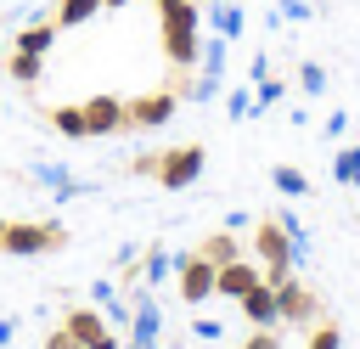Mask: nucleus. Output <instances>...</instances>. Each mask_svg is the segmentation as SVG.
Here are the masks:
<instances>
[{
  "label": "nucleus",
  "mask_w": 360,
  "mask_h": 349,
  "mask_svg": "<svg viewBox=\"0 0 360 349\" xmlns=\"http://www.w3.org/2000/svg\"><path fill=\"white\" fill-rule=\"evenodd\" d=\"M158 45H163V62H169L174 73H191L197 56H202V6H197V0L163 6V11H158Z\"/></svg>",
  "instance_id": "obj_1"
},
{
  "label": "nucleus",
  "mask_w": 360,
  "mask_h": 349,
  "mask_svg": "<svg viewBox=\"0 0 360 349\" xmlns=\"http://www.w3.org/2000/svg\"><path fill=\"white\" fill-rule=\"evenodd\" d=\"M62 242H68V231H62L56 220H11L0 253H11V259H39V253H51V248H62Z\"/></svg>",
  "instance_id": "obj_2"
},
{
  "label": "nucleus",
  "mask_w": 360,
  "mask_h": 349,
  "mask_svg": "<svg viewBox=\"0 0 360 349\" xmlns=\"http://www.w3.org/2000/svg\"><path fill=\"white\" fill-rule=\"evenodd\" d=\"M253 253L264 259V281H270V287L287 281L292 265H298V259H292V236H287L281 220H259V225H253Z\"/></svg>",
  "instance_id": "obj_3"
},
{
  "label": "nucleus",
  "mask_w": 360,
  "mask_h": 349,
  "mask_svg": "<svg viewBox=\"0 0 360 349\" xmlns=\"http://www.w3.org/2000/svg\"><path fill=\"white\" fill-rule=\"evenodd\" d=\"M174 107H180V90H174V84L141 90V96L124 101V129H163V124L174 118Z\"/></svg>",
  "instance_id": "obj_4"
},
{
  "label": "nucleus",
  "mask_w": 360,
  "mask_h": 349,
  "mask_svg": "<svg viewBox=\"0 0 360 349\" xmlns=\"http://www.w3.org/2000/svg\"><path fill=\"white\" fill-rule=\"evenodd\" d=\"M202 163H208V152L197 146V141H186V146H169V152H158V186L163 191H186L197 174H202Z\"/></svg>",
  "instance_id": "obj_5"
},
{
  "label": "nucleus",
  "mask_w": 360,
  "mask_h": 349,
  "mask_svg": "<svg viewBox=\"0 0 360 349\" xmlns=\"http://www.w3.org/2000/svg\"><path fill=\"white\" fill-rule=\"evenodd\" d=\"M129 298H135V315H129L124 349H158V338H163V310H158L152 287H129Z\"/></svg>",
  "instance_id": "obj_6"
},
{
  "label": "nucleus",
  "mask_w": 360,
  "mask_h": 349,
  "mask_svg": "<svg viewBox=\"0 0 360 349\" xmlns=\"http://www.w3.org/2000/svg\"><path fill=\"white\" fill-rule=\"evenodd\" d=\"M276 310H281V321H292V326H315V321H326V310H321V298L304 287V281H276Z\"/></svg>",
  "instance_id": "obj_7"
},
{
  "label": "nucleus",
  "mask_w": 360,
  "mask_h": 349,
  "mask_svg": "<svg viewBox=\"0 0 360 349\" xmlns=\"http://www.w3.org/2000/svg\"><path fill=\"white\" fill-rule=\"evenodd\" d=\"M174 276H180V298H186L191 310L214 298V276H219V270H214V265H208L202 253H180V265H174Z\"/></svg>",
  "instance_id": "obj_8"
},
{
  "label": "nucleus",
  "mask_w": 360,
  "mask_h": 349,
  "mask_svg": "<svg viewBox=\"0 0 360 349\" xmlns=\"http://www.w3.org/2000/svg\"><path fill=\"white\" fill-rule=\"evenodd\" d=\"M79 113H84V135H124V96H90V101H79Z\"/></svg>",
  "instance_id": "obj_9"
},
{
  "label": "nucleus",
  "mask_w": 360,
  "mask_h": 349,
  "mask_svg": "<svg viewBox=\"0 0 360 349\" xmlns=\"http://www.w3.org/2000/svg\"><path fill=\"white\" fill-rule=\"evenodd\" d=\"M264 281V270L259 265H248V259H231V265H219V276H214V298H242L248 287H259Z\"/></svg>",
  "instance_id": "obj_10"
},
{
  "label": "nucleus",
  "mask_w": 360,
  "mask_h": 349,
  "mask_svg": "<svg viewBox=\"0 0 360 349\" xmlns=\"http://www.w3.org/2000/svg\"><path fill=\"white\" fill-rule=\"evenodd\" d=\"M56 34H62V28H56L51 17H34L28 28H17V34H11V51H28V56H51V51H56Z\"/></svg>",
  "instance_id": "obj_11"
},
{
  "label": "nucleus",
  "mask_w": 360,
  "mask_h": 349,
  "mask_svg": "<svg viewBox=\"0 0 360 349\" xmlns=\"http://www.w3.org/2000/svg\"><path fill=\"white\" fill-rule=\"evenodd\" d=\"M236 304H242V315H248L253 326H276V321H281V310H276V287H270V281L248 287V293H242Z\"/></svg>",
  "instance_id": "obj_12"
},
{
  "label": "nucleus",
  "mask_w": 360,
  "mask_h": 349,
  "mask_svg": "<svg viewBox=\"0 0 360 349\" xmlns=\"http://www.w3.org/2000/svg\"><path fill=\"white\" fill-rule=\"evenodd\" d=\"M62 326L79 338V349H90V343L107 332V315H101V310H90V304H73V310L62 315Z\"/></svg>",
  "instance_id": "obj_13"
},
{
  "label": "nucleus",
  "mask_w": 360,
  "mask_h": 349,
  "mask_svg": "<svg viewBox=\"0 0 360 349\" xmlns=\"http://www.w3.org/2000/svg\"><path fill=\"white\" fill-rule=\"evenodd\" d=\"M208 28H214L219 39H242V28H248L242 0H214V6H208Z\"/></svg>",
  "instance_id": "obj_14"
},
{
  "label": "nucleus",
  "mask_w": 360,
  "mask_h": 349,
  "mask_svg": "<svg viewBox=\"0 0 360 349\" xmlns=\"http://www.w3.org/2000/svg\"><path fill=\"white\" fill-rule=\"evenodd\" d=\"M101 17V0H56L51 6V23L56 28H84V23H96Z\"/></svg>",
  "instance_id": "obj_15"
},
{
  "label": "nucleus",
  "mask_w": 360,
  "mask_h": 349,
  "mask_svg": "<svg viewBox=\"0 0 360 349\" xmlns=\"http://www.w3.org/2000/svg\"><path fill=\"white\" fill-rule=\"evenodd\" d=\"M174 265H180V259H174L169 248H146V253H141V287H163V281L174 276Z\"/></svg>",
  "instance_id": "obj_16"
},
{
  "label": "nucleus",
  "mask_w": 360,
  "mask_h": 349,
  "mask_svg": "<svg viewBox=\"0 0 360 349\" xmlns=\"http://www.w3.org/2000/svg\"><path fill=\"white\" fill-rule=\"evenodd\" d=\"M45 124H51L56 135H68V141H90V135H84V113H79V101L51 107V113H45Z\"/></svg>",
  "instance_id": "obj_17"
},
{
  "label": "nucleus",
  "mask_w": 360,
  "mask_h": 349,
  "mask_svg": "<svg viewBox=\"0 0 360 349\" xmlns=\"http://www.w3.org/2000/svg\"><path fill=\"white\" fill-rule=\"evenodd\" d=\"M197 253H202V259H208V265L219 270V265H231V259H242V242H236L231 231H214V236H202V248H197Z\"/></svg>",
  "instance_id": "obj_18"
},
{
  "label": "nucleus",
  "mask_w": 360,
  "mask_h": 349,
  "mask_svg": "<svg viewBox=\"0 0 360 349\" xmlns=\"http://www.w3.org/2000/svg\"><path fill=\"white\" fill-rule=\"evenodd\" d=\"M6 73L17 84H39L45 79V56H28V51H6Z\"/></svg>",
  "instance_id": "obj_19"
},
{
  "label": "nucleus",
  "mask_w": 360,
  "mask_h": 349,
  "mask_svg": "<svg viewBox=\"0 0 360 349\" xmlns=\"http://www.w3.org/2000/svg\"><path fill=\"white\" fill-rule=\"evenodd\" d=\"M332 180H338V186H360V146H338V158H332Z\"/></svg>",
  "instance_id": "obj_20"
},
{
  "label": "nucleus",
  "mask_w": 360,
  "mask_h": 349,
  "mask_svg": "<svg viewBox=\"0 0 360 349\" xmlns=\"http://www.w3.org/2000/svg\"><path fill=\"white\" fill-rule=\"evenodd\" d=\"M270 180H276V191H281V197H304V191H309L304 169H292V163H276V169H270Z\"/></svg>",
  "instance_id": "obj_21"
},
{
  "label": "nucleus",
  "mask_w": 360,
  "mask_h": 349,
  "mask_svg": "<svg viewBox=\"0 0 360 349\" xmlns=\"http://www.w3.org/2000/svg\"><path fill=\"white\" fill-rule=\"evenodd\" d=\"M225 113H231V118H259V101H253V90H248V84L225 90Z\"/></svg>",
  "instance_id": "obj_22"
},
{
  "label": "nucleus",
  "mask_w": 360,
  "mask_h": 349,
  "mask_svg": "<svg viewBox=\"0 0 360 349\" xmlns=\"http://www.w3.org/2000/svg\"><path fill=\"white\" fill-rule=\"evenodd\" d=\"M253 84H259V90H253V101H259V113H264V107H276V101L287 96V79H276V73H264V79H253Z\"/></svg>",
  "instance_id": "obj_23"
},
{
  "label": "nucleus",
  "mask_w": 360,
  "mask_h": 349,
  "mask_svg": "<svg viewBox=\"0 0 360 349\" xmlns=\"http://www.w3.org/2000/svg\"><path fill=\"white\" fill-rule=\"evenodd\" d=\"M298 90H304V96H321V90H326V68H321V62H298Z\"/></svg>",
  "instance_id": "obj_24"
},
{
  "label": "nucleus",
  "mask_w": 360,
  "mask_h": 349,
  "mask_svg": "<svg viewBox=\"0 0 360 349\" xmlns=\"http://www.w3.org/2000/svg\"><path fill=\"white\" fill-rule=\"evenodd\" d=\"M338 343H343V332H338L332 321H315V326H309V349H338Z\"/></svg>",
  "instance_id": "obj_25"
},
{
  "label": "nucleus",
  "mask_w": 360,
  "mask_h": 349,
  "mask_svg": "<svg viewBox=\"0 0 360 349\" xmlns=\"http://www.w3.org/2000/svg\"><path fill=\"white\" fill-rule=\"evenodd\" d=\"M191 338H202V343H219V338H225V326H219L214 315H197V321H191Z\"/></svg>",
  "instance_id": "obj_26"
},
{
  "label": "nucleus",
  "mask_w": 360,
  "mask_h": 349,
  "mask_svg": "<svg viewBox=\"0 0 360 349\" xmlns=\"http://www.w3.org/2000/svg\"><path fill=\"white\" fill-rule=\"evenodd\" d=\"M309 11H315L309 0H281V6H276V17H281V23H309Z\"/></svg>",
  "instance_id": "obj_27"
},
{
  "label": "nucleus",
  "mask_w": 360,
  "mask_h": 349,
  "mask_svg": "<svg viewBox=\"0 0 360 349\" xmlns=\"http://www.w3.org/2000/svg\"><path fill=\"white\" fill-rule=\"evenodd\" d=\"M343 129H349V113L338 107V113H332V118L321 124V135H326V141H343Z\"/></svg>",
  "instance_id": "obj_28"
},
{
  "label": "nucleus",
  "mask_w": 360,
  "mask_h": 349,
  "mask_svg": "<svg viewBox=\"0 0 360 349\" xmlns=\"http://www.w3.org/2000/svg\"><path fill=\"white\" fill-rule=\"evenodd\" d=\"M39 349H79V338L68 332V326H56V332H45V343Z\"/></svg>",
  "instance_id": "obj_29"
},
{
  "label": "nucleus",
  "mask_w": 360,
  "mask_h": 349,
  "mask_svg": "<svg viewBox=\"0 0 360 349\" xmlns=\"http://www.w3.org/2000/svg\"><path fill=\"white\" fill-rule=\"evenodd\" d=\"M242 349H281L270 326H253V338H242Z\"/></svg>",
  "instance_id": "obj_30"
},
{
  "label": "nucleus",
  "mask_w": 360,
  "mask_h": 349,
  "mask_svg": "<svg viewBox=\"0 0 360 349\" xmlns=\"http://www.w3.org/2000/svg\"><path fill=\"white\" fill-rule=\"evenodd\" d=\"M129 174H158V152H141V158H129Z\"/></svg>",
  "instance_id": "obj_31"
},
{
  "label": "nucleus",
  "mask_w": 360,
  "mask_h": 349,
  "mask_svg": "<svg viewBox=\"0 0 360 349\" xmlns=\"http://www.w3.org/2000/svg\"><path fill=\"white\" fill-rule=\"evenodd\" d=\"M90 298H96V304H107V298H118V287H112V281H96V287H90Z\"/></svg>",
  "instance_id": "obj_32"
},
{
  "label": "nucleus",
  "mask_w": 360,
  "mask_h": 349,
  "mask_svg": "<svg viewBox=\"0 0 360 349\" xmlns=\"http://www.w3.org/2000/svg\"><path fill=\"white\" fill-rule=\"evenodd\" d=\"M11 338H17V321H11V315H0V349H11Z\"/></svg>",
  "instance_id": "obj_33"
},
{
  "label": "nucleus",
  "mask_w": 360,
  "mask_h": 349,
  "mask_svg": "<svg viewBox=\"0 0 360 349\" xmlns=\"http://www.w3.org/2000/svg\"><path fill=\"white\" fill-rule=\"evenodd\" d=\"M90 349H124V338H118V332H112V326H107V332H101V338H96V343H90Z\"/></svg>",
  "instance_id": "obj_34"
},
{
  "label": "nucleus",
  "mask_w": 360,
  "mask_h": 349,
  "mask_svg": "<svg viewBox=\"0 0 360 349\" xmlns=\"http://www.w3.org/2000/svg\"><path fill=\"white\" fill-rule=\"evenodd\" d=\"M124 6H129V0H101V11H124Z\"/></svg>",
  "instance_id": "obj_35"
},
{
  "label": "nucleus",
  "mask_w": 360,
  "mask_h": 349,
  "mask_svg": "<svg viewBox=\"0 0 360 349\" xmlns=\"http://www.w3.org/2000/svg\"><path fill=\"white\" fill-rule=\"evenodd\" d=\"M152 6H158V11H163V6H180V0H152Z\"/></svg>",
  "instance_id": "obj_36"
},
{
  "label": "nucleus",
  "mask_w": 360,
  "mask_h": 349,
  "mask_svg": "<svg viewBox=\"0 0 360 349\" xmlns=\"http://www.w3.org/2000/svg\"><path fill=\"white\" fill-rule=\"evenodd\" d=\"M6 51H11V45H6V39H0V62H6Z\"/></svg>",
  "instance_id": "obj_37"
},
{
  "label": "nucleus",
  "mask_w": 360,
  "mask_h": 349,
  "mask_svg": "<svg viewBox=\"0 0 360 349\" xmlns=\"http://www.w3.org/2000/svg\"><path fill=\"white\" fill-rule=\"evenodd\" d=\"M6 225H11V220H0V242H6Z\"/></svg>",
  "instance_id": "obj_38"
},
{
  "label": "nucleus",
  "mask_w": 360,
  "mask_h": 349,
  "mask_svg": "<svg viewBox=\"0 0 360 349\" xmlns=\"http://www.w3.org/2000/svg\"><path fill=\"white\" fill-rule=\"evenodd\" d=\"M174 349H180V343H174Z\"/></svg>",
  "instance_id": "obj_39"
}]
</instances>
